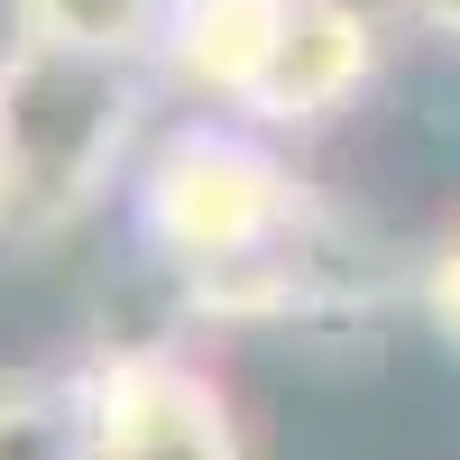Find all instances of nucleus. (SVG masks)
<instances>
[{"mask_svg": "<svg viewBox=\"0 0 460 460\" xmlns=\"http://www.w3.org/2000/svg\"><path fill=\"white\" fill-rule=\"evenodd\" d=\"M0 240H10V175H0Z\"/></svg>", "mask_w": 460, "mask_h": 460, "instance_id": "obj_10", "label": "nucleus"}, {"mask_svg": "<svg viewBox=\"0 0 460 460\" xmlns=\"http://www.w3.org/2000/svg\"><path fill=\"white\" fill-rule=\"evenodd\" d=\"M147 138V74L138 56L84 47H0V175H10V240L74 230L129 175Z\"/></svg>", "mask_w": 460, "mask_h": 460, "instance_id": "obj_2", "label": "nucleus"}, {"mask_svg": "<svg viewBox=\"0 0 460 460\" xmlns=\"http://www.w3.org/2000/svg\"><path fill=\"white\" fill-rule=\"evenodd\" d=\"M93 460H249L240 405L175 341H102L74 368Z\"/></svg>", "mask_w": 460, "mask_h": 460, "instance_id": "obj_3", "label": "nucleus"}, {"mask_svg": "<svg viewBox=\"0 0 460 460\" xmlns=\"http://www.w3.org/2000/svg\"><path fill=\"white\" fill-rule=\"evenodd\" d=\"M129 221H138V249L166 277H184V295L203 314H295V304H314L323 212L304 194V175L249 129H221V120L166 129L129 184Z\"/></svg>", "mask_w": 460, "mask_h": 460, "instance_id": "obj_1", "label": "nucleus"}, {"mask_svg": "<svg viewBox=\"0 0 460 460\" xmlns=\"http://www.w3.org/2000/svg\"><path fill=\"white\" fill-rule=\"evenodd\" d=\"M0 460H93L84 387L56 368H0Z\"/></svg>", "mask_w": 460, "mask_h": 460, "instance_id": "obj_6", "label": "nucleus"}, {"mask_svg": "<svg viewBox=\"0 0 460 460\" xmlns=\"http://www.w3.org/2000/svg\"><path fill=\"white\" fill-rule=\"evenodd\" d=\"M414 304H424L442 350H460V212L442 221V240L424 249V267H414Z\"/></svg>", "mask_w": 460, "mask_h": 460, "instance_id": "obj_8", "label": "nucleus"}, {"mask_svg": "<svg viewBox=\"0 0 460 460\" xmlns=\"http://www.w3.org/2000/svg\"><path fill=\"white\" fill-rule=\"evenodd\" d=\"M295 28V0H166V28H157V74L203 102L249 111L267 65H277Z\"/></svg>", "mask_w": 460, "mask_h": 460, "instance_id": "obj_5", "label": "nucleus"}, {"mask_svg": "<svg viewBox=\"0 0 460 460\" xmlns=\"http://www.w3.org/2000/svg\"><path fill=\"white\" fill-rule=\"evenodd\" d=\"M405 19H414V28H433V37H451V47H460V0H405Z\"/></svg>", "mask_w": 460, "mask_h": 460, "instance_id": "obj_9", "label": "nucleus"}, {"mask_svg": "<svg viewBox=\"0 0 460 460\" xmlns=\"http://www.w3.org/2000/svg\"><path fill=\"white\" fill-rule=\"evenodd\" d=\"M377 74H387V37H377V19L359 0H295V28H286L277 65H267L249 120H267V129H332Z\"/></svg>", "mask_w": 460, "mask_h": 460, "instance_id": "obj_4", "label": "nucleus"}, {"mask_svg": "<svg viewBox=\"0 0 460 460\" xmlns=\"http://www.w3.org/2000/svg\"><path fill=\"white\" fill-rule=\"evenodd\" d=\"M19 37L37 47H84V56H157L166 0H0Z\"/></svg>", "mask_w": 460, "mask_h": 460, "instance_id": "obj_7", "label": "nucleus"}]
</instances>
